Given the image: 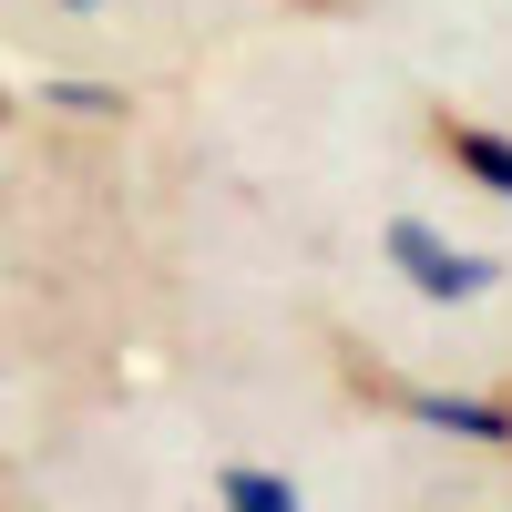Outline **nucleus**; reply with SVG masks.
Segmentation results:
<instances>
[{
  "instance_id": "5",
  "label": "nucleus",
  "mask_w": 512,
  "mask_h": 512,
  "mask_svg": "<svg viewBox=\"0 0 512 512\" xmlns=\"http://www.w3.org/2000/svg\"><path fill=\"white\" fill-rule=\"evenodd\" d=\"M41 113H72V123H123V113H134V93H123V82L52 72V82H41Z\"/></svg>"
},
{
  "instance_id": "7",
  "label": "nucleus",
  "mask_w": 512,
  "mask_h": 512,
  "mask_svg": "<svg viewBox=\"0 0 512 512\" xmlns=\"http://www.w3.org/2000/svg\"><path fill=\"white\" fill-rule=\"evenodd\" d=\"M0 113H11V93H0Z\"/></svg>"
},
{
  "instance_id": "1",
  "label": "nucleus",
  "mask_w": 512,
  "mask_h": 512,
  "mask_svg": "<svg viewBox=\"0 0 512 512\" xmlns=\"http://www.w3.org/2000/svg\"><path fill=\"white\" fill-rule=\"evenodd\" d=\"M379 256H390V277H400L410 297H431V308H472V297H492V287H502V256L451 246L441 226H420V216H390Z\"/></svg>"
},
{
  "instance_id": "3",
  "label": "nucleus",
  "mask_w": 512,
  "mask_h": 512,
  "mask_svg": "<svg viewBox=\"0 0 512 512\" xmlns=\"http://www.w3.org/2000/svg\"><path fill=\"white\" fill-rule=\"evenodd\" d=\"M400 410L420 420V431H451V441L512 451V400H482V390H400Z\"/></svg>"
},
{
  "instance_id": "2",
  "label": "nucleus",
  "mask_w": 512,
  "mask_h": 512,
  "mask_svg": "<svg viewBox=\"0 0 512 512\" xmlns=\"http://www.w3.org/2000/svg\"><path fill=\"white\" fill-rule=\"evenodd\" d=\"M431 144L451 154V175L472 185V195L512 205V134H492V123H472V113H441V123H431Z\"/></svg>"
},
{
  "instance_id": "4",
  "label": "nucleus",
  "mask_w": 512,
  "mask_h": 512,
  "mask_svg": "<svg viewBox=\"0 0 512 512\" xmlns=\"http://www.w3.org/2000/svg\"><path fill=\"white\" fill-rule=\"evenodd\" d=\"M216 512H308L287 472H256V461H226L216 472Z\"/></svg>"
},
{
  "instance_id": "6",
  "label": "nucleus",
  "mask_w": 512,
  "mask_h": 512,
  "mask_svg": "<svg viewBox=\"0 0 512 512\" xmlns=\"http://www.w3.org/2000/svg\"><path fill=\"white\" fill-rule=\"evenodd\" d=\"M52 11H72V21H103V11H113V0H52Z\"/></svg>"
}]
</instances>
